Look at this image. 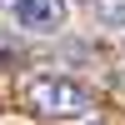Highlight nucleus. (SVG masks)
<instances>
[{"label":"nucleus","instance_id":"1","mask_svg":"<svg viewBox=\"0 0 125 125\" xmlns=\"http://www.w3.org/2000/svg\"><path fill=\"white\" fill-rule=\"evenodd\" d=\"M30 105H35L40 115L80 120V115H90V90L75 85V80H65V75H40L35 85H30Z\"/></svg>","mask_w":125,"mask_h":125},{"label":"nucleus","instance_id":"2","mask_svg":"<svg viewBox=\"0 0 125 125\" xmlns=\"http://www.w3.org/2000/svg\"><path fill=\"white\" fill-rule=\"evenodd\" d=\"M10 15H15V25H20V30L50 35V30L65 25L70 5H65V0H10Z\"/></svg>","mask_w":125,"mask_h":125}]
</instances>
